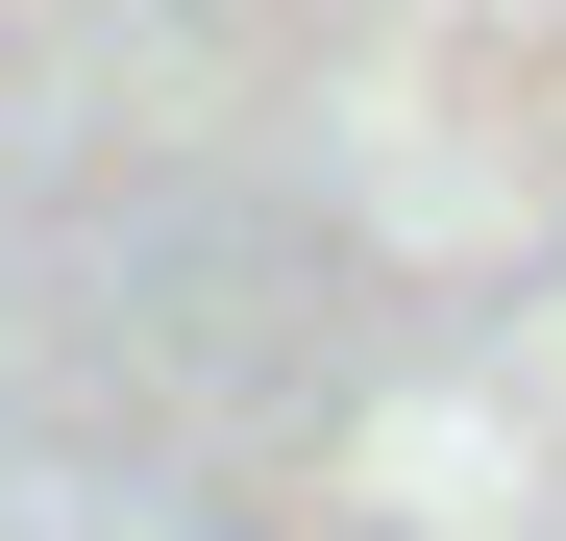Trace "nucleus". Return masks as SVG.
Listing matches in <instances>:
<instances>
[{
	"label": "nucleus",
	"mask_w": 566,
	"mask_h": 541,
	"mask_svg": "<svg viewBox=\"0 0 566 541\" xmlns=\"http://www.w3.org/2000/svg\"><path fill=\"white\" fill-rule=\"evenodd\" d=\"M198 541H271V517H198Z\"/></svg>",
	"instance_id": "1"
}]
</instances>
